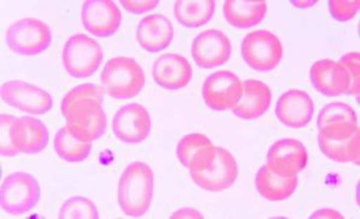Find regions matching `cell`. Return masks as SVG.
<instances>
[{
  "mask_svg": "<svg viewBox=\"0 0 360 219\" xmlns=\"http://www.w3.org/2000/svg\"><path fill=\"white\" fill-rule=\"evenodd\" d=\"M103 104V88L93 83L77 86L64 96L62 113L74 137L90 142L103 137L107 129Z\"/></svg>",
  "mask_w": 360,
  "mask_h": 219,
  "instance_id": "obj_1",
  "label": "cell"
},
{
  "mask_svg": "<svg viewBox=\"0 0 360 219\" xmlns=\"http://www.w3.org/2000/svg\"><path fill=\"white\" fill-rule=\"evenodd\" d=\"M154 174L150 166L135 161L124 171L118 187V201L122 211L139 218L147 213L152 204Z\"/></svg>",
  "mask_w": 360,
  "mask_h": 219,
  "instance_id": "obj_2",
  "label": "cell"
},
{
  "mask_svg": "<svg viewBox=\"0 0 360 219\" xmlns=\"http://www.w3.org/2000/svg\"><path fill=\"white\" fill-rule=\"evenodd\" d=\"M101 82L107 94L118 100L131 99L142 91L146 74L142 66L130 57H115L106 63Z\"/></svg>",
  "mask_w": 360,
  "mask_h": 219,
  "instance_id": "obj_3",
  "label": "cell"
},
{
  "mask_svg": "<svg viewBox=\"0 0 360 219\" xmlns=\"http://www.w3.org/2000/svg\"><path fill=\"white\" fill-rule=\"evenodd\" d=\"M103 61V47L88 35L77 34L65 42L63 64L68 74L75 79L89 77L98 70Z\"/></svg>",
  "mask_w": 360,
  "mask_h": 219,
  "instance_id": "obj_4",
  "label": "cell"
},
{
  "mask_svg": "<svg viewBox=\"0 0 360 219\" xmlns=\"http://www.w3.org/2000/svg\"><path fill=\"white\" fill-rule=\"evenodd\" d=\"M40 196V184L37 178L28 173H13L1 183V208L8 215H25L37 206Z\"/></svg>",
  "mask_w": 360,
  "mask_h": 219,
  "instance_id": "obj_5",
  "label": "cell"
},
{
  "mask_svg": "<svg viewBox=\"0 0 360 219\" xmlns=\"http://www.w3.org/2000/svg\"><path fill=\"white\" fill-rule=\"evenodd\" d=\"M242 56L246 64L259 73L274 70L283 56V44L269 30H255L242 42Z\"/></svg>",
  "mask_w": 360,
  "mask_h": 219,
  "instance_id": "obj_6",
  "label": "cell"
},
{
  "mask_svg": "<svg viewBox=\"0 0 360 219\" xmlns=\"http://www.w3.org/2000/svg\"><path fill=\"white\" fill-rule=\"evenodd\" d=\"M52 32L45 22L37 18H23L8 27L6 45L13 54L37 56L49 49Z\"/></svg>",
  "mask_w": 360,
  "mask_h": 219,
  "instance_id": "obj_7",
  "label": "cell"
},
{
  "mask_svg": "<svg viewBox=\"0 0 360 219\" xmlns=\"http://www.w3.org/2000/svg\"><path fill=\"white\" fill-rule=\"evenodd\" d=\"M202 95L214 111L231 110L242 99L243 82L232 71H217L205 80Z\"/></svg>",
  "mask_w": 360,
  "mask_h": 219,
  "instance_id": "obj_8",
  "label": "cell"
},
{
  "mask_svg": "<svg viewBox=\"0 0 360 219\" xmlns=\"http://www.w3.org/2000/svg\"><path fill=\"white\" fill-rule=\"evenodd\" d=\"M1 99L10 106L32 115H44L53 106V100L49 92L23 81L3 83Z\"/></svg>",
  "mask_w": 360,
  "mask_h": 219,
  "instance_id": "obj_9",
  "label": "cell"
},
{
  "mask_svg": "<svg viewBox=\"0 0 360 219\" xmlns=\"http://www.w3.org/2000/svg\"><path fill=\"white\" fill-rule=\"evenodd\" d=\"M191 175L193 182L202 189L221 192L233 186L238 177V164L233 156L222 147H217L213 163Z\"/></svg>",
  "mask_w": 360,
  "mask_h": 219,
  "instance_id": "obj_10",
  "label": "cell"
},
{
  "mask_svg": "<svg viewBox=\"0 0 360 219\" xmlns=\"http://www.w3.org/2000/svg\"><path fill=\"white\" fill-rule=\"evenodd\" d=\"M112 129L119 140L127 144H139L146 140L152 130L149 112L139 104H129L113 117Z\"/></svg>",
  "mask_w": 360,
  "mask_h": 219,
  "instance_id": "obj_11",
  "label": "cell"
},
{
  "mask_svg": "<svg viewBox=\"0 0 360 219\" xmlns=\"http://www.w3.org/2000/svg\"><path fill=\"white\" fill-rule=\"evenodd\" d=\"M82 23L95 37H112L122 25V11L112 0H86L82 5Z\"/></svg>",
  "mask_w": 360,
  "mask_h": 219,
  "instance_id": "obj_12",
  "label": "cell"
},
{
  "mask_svg": "<svg viewBox=\"0 0 360 219\" xmlns=\"http://www.w3.org/2000/svg\"><path fill=\"white\" fill-rule=\"evenodd\" d=\"M191 54L197 65L203 69H213L229 62L232 44L220 30H205L193 40Z\"/></svg>",
  "mask_w": 360,
  "mask_h": 219,
  "instance_id": "obj_13",
  "label": "cell"
},
{
  "mask_svg": "<svg viewBox=\"0 0 360 219\" xmlns=\"http://www.w3.org/2000/svg\"><path fill=\"white\" fill-rule=\"evenodd\" d=\"M317 125L319 135L330 140H345L359 129L356 111L345 103L326 105L319 112Z\"/></svg>",
  "mask_w": 360,
  "mask_h": 219,
  "instance_id": "obj_14",
  "label": "cell"
},
{
  "mask_svg": "<svg viewBox=\"0 0 360 219\" xmlns=\"http://www.w3.org/2000/svg\"><path fill=\"white\" fill-rule=\"evenodd\" d=\"M307 151L300 141L283 139L275 142L266 154L268 168L281 176H293L307 164Z\"/></svg>",
  "mask_w": 360,
  "mask_h": 219,
  "instance_id": "obj_15",
  "label": "cell"
},
{
  "mask_svg": "<svg viewBox=\"0 0 360 219\" xmlns=\"http://www.w3.org/2000/svg\"><path fill=\"white\" fill-rule=\"evenodd\" d=\"M315 105L307 92L291 89L283 93L276 104L275 115L286 127L302 129L311 122Z\"/></svg>",
  "mask_w": 360,
  "mask_h": 219,
  "instance_id": "obj_16",
  "label": "cell"
},
{
  "mask_svg": "<svg viewBox=\"0 0 360 219\" xmlns=\"http://www.w3.org/2000/svg\"><path fill=\"white\" fill-rule=\"evenodd\" d=\"M153 77L160 87L176 91L188 86L193 79V68L188 59L176 54H165L153 66Z\"/></svg>",
  "mask_w": 360,
  "mask_h": 219,
  "instance_id": "obj_17",
  "label": "cell"
},
{
  "mask_svg": "<svg viewBox=\"0 0 360 219\" xmlns=\"http://www.w3.org/2000/svg\"><path fill=\"white\" fill-rule=\"evenodd\" d=\"M217 147L203 134H188L180 139L176 146V157L190 170V174L201 171L213 163Z\"/></svg>",
  "mask_w": 360,
  "mask_h": 219,
  "instance_id": "obj_18",
  "label": "cell"
},
{
  "mask_svg": "<svg viewBox=\"0 0 360 219\" xmlns=\"http://www.w3.org/2000/svg\"><path fill=\"white\" fill-rule=\"evenodd\" d=\"M312 86L321 94L339 96L346 94L349 88V76L344 66L330 59L316 62L310 70Z\"/></svg>",
  "mask_w": 360,
  "mask_h": 219,
  "instance_id": "obj_19",
  "label": "cell"
},
{
  "mask_svg": "<svg viewBox=\"0 0 360 219\" xmlns=\"http://www.w3.org/2000/svg\"><path fill=\"white\" fill-rule=\"evenodd\" d=\"M136 37L143 50L156 54L171 45L174 37V28L167 17L153 13L139 22Z\"/></svg>",
  "mask_w": 360,
  "mask_h": 219,
  "instance_id": "obj_20",
  "label": "cell"
},
{
  "mask_svg": "<svg viewBox=\"0 0 360 219\" xmlns=\"http://www.w3.org/2000/svg\"><path fill=\"white\" fill-rule=\"evenodd\" d=\"M271 104V91L266 83L258 80H246L243 83V96L232 108L234 115L242 120H257L263 116Z\"/></svg>",
  "mask_w": 360,
  "mask_h": 219,
  "instance_id": "obj_21",
  "label": "cell"
},
{
  "mask_svg": "<svg viewBox=\"0 0 360 219\" xmlns=\"http://www.w3.org/2000/svg\"><path fill=\"white\" fill-rule=\"evenodd\" d=\"M298 186L297 175L281 176L264 165L256 175V188L269 201H283L292 196Z\"/></svg>",
  "mask_w": 360,
  "mask_h": 219,
  "instance_id": "obj_22",
  "label": "cell"
},
{
  "mask_svg": "<svg viewBox=\"0 0 360 219\" xmlns=\"http://www.w3.org/2000/svg\"><path fill=\"white\" fill-rule=\"evenodd\" d=\"M268 10L266 1H243L226 0L224 15L229 25L236 28H251L259 25L264 20Z\"/></svg>",
  "mask_w": 360,
  "mask_h": 219,
  "instance_id": "obj_23",
  "label": "cell"
},
{
  "mask_svg": "<svg viewBox=\"0 0 360 219\" xmlns=\"http://www.w3.org/2000/svg\"><path fill=\"white\" fill-rule=\"evenodd\" d=\"M49 142V129L41 120L34 117H21L18 120V125H17L18 154H40L47 147Z\"/></svg>",
  "mask_w": 360,
  "mask_h": 219,
  "instance_id": "obj_24",
  "label": "cell"
},
{
  "mask_svg": "<svg viewBox=\"0 0 360 219\" xmlns=\"http://www.w3.org/2000/svg\"><path fill=\"white\" fill-rule=\"evenodd\" d=\"M215 8L217 3L214 0H176L174 16L180 25L188 28H198L212 20Z\"/></svg>",
  "mask_w": 360,
  "mask_h": 219,
  "instance_id": "obj_25",
  "label": "cell"
},
{
  "mask_svg": "<svg viewBox=\"0 0 360 219\" xmlns=\"http://www.w3.org/2000/svg\"><path fill=\"white\" fill-rule=\"evenodd\" d=\"M319 145L322 154L332 161L359 164V129H356L352 137L345 140H330L319 135Z\"/></svg>",
  "mask_w": 360,
  "mask_h": 219,
  "instance_id": "obj_26",
  "label": "cell"
},
{
  "mask_svg": "<svg viewBox=\"0 0 360 219\" xmlns=\"http://www.w3.org/2000/svg\"><path fill=\"white\" fill-rule=\"evenodd\" d=\"M54 151L59 157L69 163L86 161L91 151V142L74 137L68 127H63L54 139Z\"/></svg>",
  "mask_w": 360,
  "mask_h": 219,
  "instance_id": "obj_27",
  "label": "cell"
},
{
  "mask_svg": "<svg viewBox=\"0 0 360 219\" xmlns=\"http://www.w3.org/2000/svg\"><path fill=\"white\" fill-rule=\"evenodd\" d=\"M60 219H98V211L91 200L84 196H74L66 200L59 215Z\"/></svg>",
  "mask_w": 360,
  "mask_h": 219,
  "instance_id": "obj_28",
  "label": "cell"
},
{
  "mask_svg": "<svg viewBox=\"0 0 360 219\" xmlns=\"http://www.w3.org/2000/svg\"><path fill=\"white\" fill-rule=\"evenodd\" d=\"M18 120L11 115L0 116V154L3 157H15L18 154L17 149V125Z\"/></svg>",
  "mask_w": 360,
  "mask_h": 219,
  "instance_id": "obj_29",
  "label": "cell"
},
{
  "mask_svg": "<svg viewBox=\"0 0 360 219\" xmlns=\"http://www.w3.org/2000/svg\"><path fill=\"white\" fill-rule=\"evenodd\" d=\"M339 63L344 66L349 76V88H348L347 94L356 95V100H359V54L351 52V54H345L344 57H341Z\"/></svg>",
  "mask_w": 360,
  "mask_h": 219,
  "instance_id": "obj_30",
  "label": "cell"
},
{
  "mask_svg": "<svg viewBox=\"0 0 360 219\" xmlns=\"http://www.w3.org/2000/svg\"><path fill=\"white\" fill-rule=\"evenodd\" d=\"M360 3L358 0H330L329 8L336 21L348 22L353 20L359 11Z\"/></svg>",
  "mask_w": 360,
  "mask_h": 219,
  "instance_id": "obj_31",
  "label": "cell"
},
{
  "mask_svg": "<svg viewBox=\"0 0 360 219\" xmlns=\"http://www.w3.org/2000/svg\"><path fill=\"white\" fill-rule=\"evenodd\" d=\"M120 4L129 13L141 15L152 11L160 4L159 0H120Z\"/></svg>",
  "mask_w": 360,
  "mask_h": 219,
  "instance_id": "obj_32",
  "label": "cell"
},
{
  "mask_svg": "<svg viewBox=\"0 0 360 219\" xmlns=\"http://www.w3.org/2000/svg\"><path fill=\"white\" fill-rule=\"evenodd\" d=\"M171 218H203V215L193 208H183L176 212Z\"/></svg>",
  "mask_w": 360,
  "mask_h": 219,
  "instance_id": "obj_33",
  "label": "cell"
},
{
  "mask_svg": "<svg viewBox=\"0 0 360 219\" xmlns=\"http://www.w3.org/2000/svg\"><path fill=\"white\" fill-rule=\"evenodd\" d=\"M311 218H342V215L339 212L333 211V210H321L311 215Z\"/></svg>",
  "mask_w": 360,
  "mask_h": 219,
  "instance_id": "obj_34",
  "label": "cell"
},
{
  "mask_svg": "<svg viewBox=\"0 0 360 219\" xmlns=\"http://www.w3.org/2000/svg\"><path fill=\"white\" fill-rule=\"evenodd\" d=\"M317 1H292V4L295 5V6H298V8H309V6H312V5H315Z\"/></svg>",
  "mask_w": 360,
  "mask_h": 219,
  "instance_id": "obj_35",
  "label": "cell"
}]
</instances>
